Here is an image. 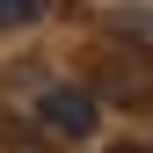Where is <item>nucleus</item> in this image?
<instances>
[{
  "instance_id": "obj_2",
  "label": "nucleus",
  "mask_w": 153,
  "mask_h": 153,
  "mask_svg": "<svg viewBox=\"0 0 153 153\" xmlns=\"http://www.w3.org/2000/svg\"><path fill=\"white\" fill-rule=\"evenodd\" d=\"M36 15H44V0H0V29H22Z\"/></svg>"
},
{
  "instance_id": "obj_3",
  "label": "nucleus",
  "mask_w": 153,
  "mask_h": 153,
  "mask_svg": "<svg viewBox=\"0 0 153 153\" xmlns=\"http://www.w3.org/2000/svg\"><path fill=\"white\" fill-rule=\"evenodd\" d=\"M102 153H153V139H117V146H102Z\"/></svg>"
},
{
  "instance_id": "obj_1",
  "label": "nucleus",
  "mask_w": 153,
  "mask_h": 153,
  "mask_svg": "<svg viewBox=\"0 0 153 153\" xmlns=\"http://www.w3.org/2000/svg\"><path fill=\"white\" fill-rule=\"evenodd\" d=\"M36 117H44V131H51V139L80 146V139H95V124H102V102H95L88 88H44Z\"/></svg>"
}]
</instances>
